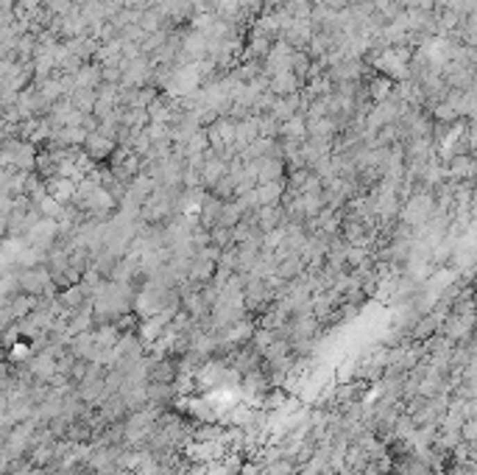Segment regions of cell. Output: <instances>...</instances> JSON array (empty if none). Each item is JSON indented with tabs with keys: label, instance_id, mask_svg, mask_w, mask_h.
<instances>
[{
	"label": "cell",
	"instance_id": "obj_1",
	"mask_svg": "<svg viewBox=\"0 0 477 475\" xmlns=\"http://www.w3.org/2000/svg\"><path fill=\"white\" fill-rule=\"evenodd\" d=\"M115 148H118V143H112L109 137H101L98 132H90V134H87V140L81 143V151H84V154H87L92 162L109 159Z\"/></svg>",
	"mask_w": 477,
	"mask_h": 475
},
{
	"label": "cell",
	"instance_id": "obj_2",
	"mask_svg": "<svg viewBox=\"0 0 477 475\" xmlns=\"http://www.w3.org/2000/svg\"><path fill=\"white\" fill-rule=\"evenodd\" d=\"M471 173H474L471 154H455L444 165V179H449V182H471Z\"/></svg>",
	"mask_w": 477,
	"mask_h": 475
},
{
	"label": "cell",
	"instance_id": "obj_3",
	"mask_svg": "<svg viewBox=\"0 0 477 475\" xmlns=\"http://www.w3.org/2000/svg\"><path fill=\"white\" fill-rule=\"evenodd\" d=\"M257 162V185H266V182H282L285 176V159L280 157H263V159H254Z\"/></svg>",
	"mask_w": 477,
	"mask_h": 475
},
{
	"label": "cell",
	"instance_id": "obj_4",
	"mask_svg": "<svg viewBox=\"0 0 477 475\" xmlns=\"http://www.w3.org/2000/svg\"><path fill=\"white\" fill-rule=\"evenodd\" d=\"M305 84L291 73V70H282V73H274L271 79H268V93L271 95H277V98H282V95H293V93H299Z\"/></svg>",
	"mask_w": 477,
	"mask_h": 475
},
{
	"label": "cell",
	"instance_id": "obj_5",
	"mask_svg": "<svg viewBox=\"0 0 477 475\" xmlns=\"http://www.w3.org/2000/svg\"><path fill=\"white\" fill-rule=\"evenodd\" d=\"M338 132H341V129H338V123H335L330 115L307 120V137H316V140H335Z\"/></svg>",
	"mask_w": 477,
	"mask_h": 475
},
{
	"label": "cell",
	"instance_id": "obj_6",
	"mask_svg": "<svg viewBox=\"0 0 477 475\" xmlns=\"http://www.w3.org/2000/svg\"><path fill=\"white\" fill-rule=\"evenodd\" d=\"M366 98L371 101V104H380V101H385L388 95H391V90H394V81L388 79V76H382V73H377L366 87Z\"/></svg>",
	"mask_w": 477,
	"mask_h": 475
},
{
	"label": "cell",
	"instance_id": "obj_7",
	"mask_svg": "<svg viewBox=\"0 0 477 475\" xmlns=\"http://www.w3.org/2000/svg\"><path fill=\"white\" fill-rule=\"evenodd\" d=\"M65 48H67L76 59H81V62H84V59H92V54L98 51V42H95L90 34H81V37L67 40V42H65Z\"/></svg>",
	"mask_w": 477,
	"mask_h": 475
},
{
	"label": "cell",
	"instance_id": "obj_8",
	"mask_svg": "<svg viewBox=\"0 0 477 475\" xmlns=\"http://www.w3.org/2000/svg\"><path fill=\"white\" fill-rule=\"evenodd\" d=\"M307 137V120L305 115H293L285 123H280V140H305Z\"/></svg>",
	"mask_w": 477,
	"mask_h": 475
},
{
	"label": "cell",
	"instance_id": "obj_9",
	"mask_svg": "<svg viewBox=\"0 0 477 475\" xmlns=\"http://www.w3.org/2000/svg\"><path fill=\"white\" fill-rule=\"evenodd\" d=\"M254 193H257V204L260 207H271V204H280L282 201L285 185L282 182H266V185H257Z\"/></svg>",
	"mask_w": 477,
	"mask_h": 475
},
{
	"label": "cell",
	"instance_id": "obj_10",
	"mask_svg": "<svg viewBox=\"0 0 477 475\" xmlns=\"http://www.w3.org/2000/svg\"><path fill=\"white\" fill-rule=\"evenodd\" d=\"M81 115H92V107H95V90H73L70 95H65Z\"/></svg>",
	"mask_w": 477,
	"mask_h": 475
},
{
	"label": "cell",
	"instance_id": "obj_11",
	"mask_svg": "<svg viewBox=\"0 0 477 475\" xmlns=\"http://www.w3.org/2000/svg\"><path fill=\"white\" fill-rule=\"evenodd\" d=\"M220 207H223V201H220V198H215V196H209V198H204V204H201V224H204L207 229H212V226L218 224V215H220Z\"/></svg>",
	"mask_w": 477,
	"mask_h": 475
},
{
	"label": "cell",
	"instance_id": "obj_12",
	"mask_svg": "<svg viewBox=\"0 0 477 475\" xmlns=\"http://www.w3.org/2000/svg\"><path fill=\"white\" fill-rule=\"evenodd\" d=\"M430 112H432V120H435V123H455V120H460L458 112H455L449 104H444V101L435 104V107H430Z\"/></svg>",
	"mask_w": 477,
	"mask_h": 475
},
{
	"label": "cell",
	"instance_id": "obj_13",
	"mask_svg": "<svg viewBox=\"0 0 477 475\" xmlns=\"http://www.w3.org/2000/svg\"><path fill=\"white\" fill-rule=\"evenodd\" d=\"M241 6V15L243 17H252V15H260L263 12V0H237Z\"/></svg>",
	"mask_w": 477,
	"mask_h": 475
},
{
	"label": "cell",
	"instance_id": "obj_14",
	"mask_svg": "<svg viewBox=\"0 0 477 475\" xmlns=\"http://www.w3.org/2000/svg\"><path fill=\"white\" fill-rule=\"evenodd\" d=\"M405 9H419V12H432V0H402Z\"/></svg>",
	"mask_w": 477,
	"mask_h": 475
},
{
	"label": "cell",
	"instance_id": "obj_15",
	"mask_svg": "<svg viewBox=\"0 0 477 475\" xmlns=\"http://www.w3.org/2000/svg\"><path fill=\"white\" fill-rule=\"evenodd\" d=\"M318 3L324 6V9H330V12H343L352 0H318Z\"/></svg>",
	"mask_w": 477,
	"mask_h": 475
},
{
	"label": "cell",
	"instance_id": "obj_16",
	"mask_svg": "<svg viewBox=\"0 0 477 475\" xmlns=\"http://www.w3.org/2000/svg\"><path fill=\"white\" fill-rule=\"evenodd\" d=\"M310 3H318V0H310Z\"/></svg>",
	"mask_w": 477,
	"mask_h": 475
}]
</instances>
